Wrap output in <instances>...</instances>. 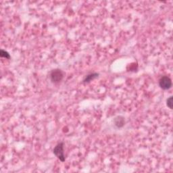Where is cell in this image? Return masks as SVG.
Wrapping results in <instances>:
<instances>
[{
	"mask_svg": "<svg viewBox=\"0 0 173 173\" xmlns=\"http://www.w3.org/2000/svg\"><path fill=\"white\" fill-rule=\"evenodd\" d=\"M159 85L163 90H168L171 88L172 81L168 76H163L159 80Z\"/></svg>",
	"mask_w": 173,
	"mask_h": 173,
	"instance_id": "obj_3",
	"label": "cell"
},
{
	"mask_svg": "<svg viewBox=\"0 0 173 173\" xmlns=\"http://www.w3.org/2000/svg\"><path fill=\"white\" fill-rule=\"evenodd\" d=\"M0 56L1 58H6V59H9L10 58V55L9 54V53L4 50H1V51H0Z\"/></svg>",
	"mask_w": 173,
	"mask_h": 173,
	"instance_id": "obj_6",
	"label": "cell"
},
{
	"mask_svg": "<svg viewBox=\"0 0 173 173\" xmlns=\"http://www.w3.org/2000/svg\"><path fill=\"white\" fill-rule=\"evenodd\" d=\"M64 143L61 142L56 145V146L53 148V152L55 155L58 159H59L61 162L65 161V155L64 153Z\"/></svg>",
	"mask_w": 173,
	"mask_h": 173,
	"instance_id": "obj_2",
	"label": "cell"
},
{
	"mask_svg": "<svg viewBox=\"0 0 173 173\" xmlns=\"http://www.w3.org/2000/svg\"><path fill=\"white\" fill-rule=\"evenodd\" d=\"M99 74L97 72H93V73H91V74H87L86 77H85V79H83V82L84 83H89L91 81H92L93 80L96 79V78L98 77Z\"/></svg>",
	"mask_w": 173,
	"mask_h": 173,
	"instance_id": "obj_5",
	"label": "cell"
},
{
	"mask_svg": "<svg viewBox=\"0 0 173 173\" xmlns=\"http://www.w3.org/2000/svg\"><path fill=\"white\" fill-rule=\"evenodd\" d=\"M114 125H115V126L117 128L123 127L125 124V118L122 116H118L114 118Z\"/></svg>",
	"mask_w": 173,
	"mask_h": 173,
	"instance_id": "obj_4",
	"label": "cell"
},
{
	"mask_svg": "<svg viewBox=\"0 0 173 173\" xmlns=\"http://www.w3.org/2000/svg\"><path fill=\"white\" fill-rule=\"evenodd\" d=\"M172 104H173V97L170 96L169 98L166 99V105L170 109H172Z\"/></svg>",
	"mask_w": 173,
	"mask_h": 173,
	"instance_id": "obj_7",
	"label": "cell"
},
{
	"mask_svg": "<svg viewBox=\"0 0 173 173\" xmlns=\"http://www.w3.org/2000/svg\"><path fill=\"white\" fill-rule=\"evenodd\" d=\"M64 73L60 69H54L50 72V79L53 83H59L64 79Z\"/></svg>",
	"mask_w": 173,
	"mask_h": 173,
	"instance_id": "obj_1",
	"label": "cell"
}]
</instances>
